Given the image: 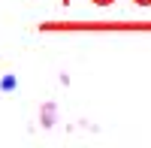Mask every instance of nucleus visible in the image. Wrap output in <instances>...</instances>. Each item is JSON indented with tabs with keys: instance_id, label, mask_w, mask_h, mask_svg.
<instances>
[{
	"instance_id": "obj_1",
	"label": "nucleus",
	"mask_w": 151,
	"mask_h": 148,
	"mask_svg": "<svg viewBox=\"0 0 151 148\" xmlns=\"http://www.w3.org/2000/svg\"><path fill=\"white\" fill-rule=\"evenodd\" d=\"M0 88H3V91H15L18 88V79L15 76H3V79H0Z\"/></svg>"
},
{
	"instance_id": "obj_2",
	"label": "nucleus",
	"mask_w": 151,
	"mask_h": 148,
	"mask_svg": "<svg viewBox=\"0 0 151 148\" xmlns=\"http://www.w3.org/2000/svg\"><path fill=\"white\" fill-rule=\"evenodd\" d=\"M139 3H151V0H139Z\"/></svg>"
},
{
	"instance_id": "obj_3",
	"label": "nucleus",
	"mask_w": 151,
	"mask_h": 148,
	"mask_svg": "<svg viewBox=\"0 0 151 148\" xmlns=\"http://www.w3.org/2000/svg\"><path fill=\"white\" fill-rule=\"evenodd\" d=\"M100 3H106V0H100Z\"/></svg>"
}]
</instances>
